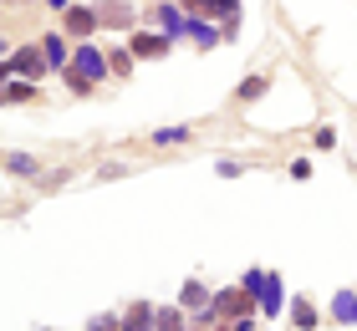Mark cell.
I'll list each match as a JSON object with an SVG mask.
<instances>
[{
  "label": "cell",
  "instance_id": "cell-15",
  "mask_svg": "<svg viewBox=\"0 0 357 331\" xmlns=\"http://www.w3.org/2000/svg\"><path fill=\"white\" fill-rule=\"evenodd\" d=\"M26 97H31V87H26V82H15V87H6V102H26Z\"/></svg>",
  "mask_w": 357,
  "mask_h": 331
},
{
  "label": "cell",
  "instance_id": "cell-9",
  "mask_svg": "<svg viewBox=\"0 0 357 331\" xmlns=\"http://www.w3.org/2000/svg\"><path fill=\"white\" fill-rule=\"evenodd\" d=\"M46 61H52V66L67 61V41H61V36H46Z\"/></svg>",
  "mask_w": 357,
  "mask_h": 331
},
{
  "label": "cell",
  "instance_id": "cell-12",
  "mask_svg": "<svg viewBox=\"0 0 357 331\" xmlns=\"http://www.w3.org/2000/svg\"><path fill=\"white\" fill-rule=\"evenodd\" d=\"M189 36H194V41H199V46H215V31H209V26H199V21H194V26H189Z\"/></svg>",
  "mask_w": 357,
  "mask_h": 331
},
{
  "label": "cell",
  "instance_id": "cell-1",
  "mask_svg": "<svg viewBox=\"0 0 357 331\" xmlns=\"http://www.w3.org/2000/svg\"><path fill=\"white\" fill-rule=\"evenodd\" d=\"M102 72H107V61L92 52V46H77V61H72V87L77 92H87L92 82H102Z\"/></svg>",
  "mask_w": 357,
  "mask_h": 331
},
{
  "label": "cell",
  "instance_id": "cell-13",
  "mask_svg": "<svg viewBox=\"0 0 357 331\" xmlns=\"http://www.w3.org/2000/svg\"><path fill=\"white\" fill-rule=\"evenodd\" d=\"M6 163H10V174H31V169H36V163H31V158H26V153H10V158H6Z\"/></svg>",
  "mask_w": 357,
  "mask_h": 331
},
{
  "label": "cell",
  "instance_id": "cell-4",
  "mask_svg": "<svg viewBox=\"0 0 357 331\" xmlns=\"http://www.w3.org/2000/svg\"><path fill=\"white\" fill-rule=\"evenodd\" d=\"M123 331H153V311L149 306H133V311H128V321H123Z\"/></svg>",
  "mask_w": 357,
  "mask_h": 331
},
{
  "label": "cell",
  "instance_id": "cell-7",
  "mask_svg": "<svg viewBox=\"0 0 357 331\" xmlns=\"http://www.w3.org/2000/svg\"><path fill=\"white\" fill-rule=\"evenodd\" d=\"M133 52H138V56H164V52H169V41H164V36H138V41H133Z\"/></svg>",
  "mask_w": 357,
  "mask_h": 331
},
{
  "label": "cell",
  "instance_id": "cell-5",
  "mask_svg": "<svg viewBox=\"0 0 357 331\" xmlns=\"http://www.w3.org/2000/svg\"><path fill=\"white\" fill-rule=\"evenodd\" d=\"M332 316H337V321H357V295H352V291H342V295L332 301Z\"/></svg>",
  "mask_w": 357,
  "mask_h": 331
},
{
  "label": "cell",
  "instance_id": "cell-2",
  "mask_svg": "<svg viewBox=\"0 0 357 331\" xmlns=\"http://www.w3.org/2000/svg\"><path fill=\"white\" fill-rule=\"evenodd\" d=\"M6 72H21V77H31V82H36V77L46 72V52H36V46H26V52H15V56L6 61Z\"/></svg>",
  "mask_w": 357,
  "mask_h": 331
},
{
  "label": "cell",
  "instance_id": "cell-14",
  "mask_svg": "<svg viewBox=\"0 0 357 331\" xmlns=\"http://www.w3.org/2000/svg\"><path fill=\"white\" fill-rule=\"evenodd\" d=\"M158 21H164V31H189V26H184V21H178V15H174L169 6H164V10H158Z\"/></svg>",
  "mask_w": 357,
  "mask_h": 331
},
{
  "label": "cell",
  "instance_id": "cell-3",
  "mask_svg": "<svg viewBox=\"0 0 357 331\" xmlns=\"http://www.w3.org/2000/svg\"><path fill=\"white\" fill-rule=\"evenodd\" d=\"M92 26H97V15H92V10H67V31H72L77 41H82Z\"/></svg>",
  "mask_w": 357,
  "mask_h": 331
},
{
  "label": "cell",
  "instance_id": "cell-11",
  "mask_svg": "<svg viewBox=\"0 0 357 331\" xmlns=\"http://www.w3.org/2000/svg\"><path fill=\"white\" fill-rule=\"evenodd\" d=\"M291 316H296V326H301V331H312V326H317V311L306 306V301H296V311H291Z\"/></svg>",
  "mask_w": 357,
  "mask_h": 331
},
{
  "label": "cell",
  "instance_id": "cell-6",
  "mask_svg": "<svg viewBox=\"0 0 357 331\" xmlns=\"http://www.w3.org/2000/svg\"><path fill=\"white\" fill-rule=\"evenodd\" d=\"M97 15H102L107 26H128V21H133V10H128V6H118V0H107V6L97 10Z\"/></svg>",
  "mask_w": 357,
  "mask_h": 331
},
{
  "label": "cell",
  "instance_id": "cell-8",
  "mask_svg": "<svg viewBox=\"0 0 357 331\" xmlns=\"http://www.w3.org/2000/svg\"><path fill=\"white\" fill-rule=\"evenodd\" d=\"M266 311H271V316H275V311H281V280H275V275H266Z\"/></svg>",
  "mask_w": 357,
  "mask_h": 331
},
{
  "label": "cell",
  "instance_id": "cell-16",
  "mask_svg": "<svg viewBox=\"0 0 357 331\" xmlns=\"http://www.w3.org/2000/svg\"><path fill=\"white\" fill-rule=\"evenodd\" d=\"M46 6H67V0H46Z\"/></svg>",
  "mask_w": 357,
  "mask_h": 331
},
{
  "label": "cell",
  "instance_id": "cell-10",
  "mask_svg": "<svg viewBox=\"0 0 357 331\" xmlns=\"http://www.w3.org/2000/svg\"><path fill=\"white\" fill-rule=\"evenodd\" d=\"M209 301V291L199 286V280H189V286H184V306H204Z\"/></svg>",
  "mask_w": 357,
  "mask_h": 331
}]
</instances>
